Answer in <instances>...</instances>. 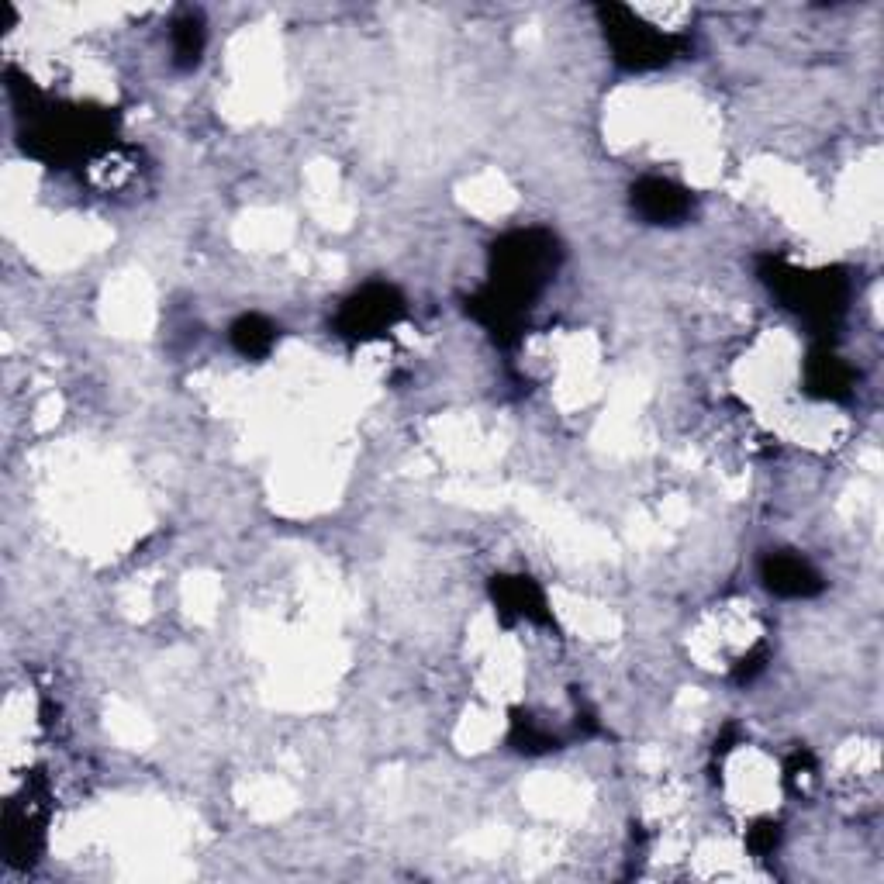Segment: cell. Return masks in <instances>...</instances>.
<instances>
[{
  "instance_id": "obj_1",
  "label": "cell",
  "mask_w": 884,
  "mask_h": 884,
  "mask_svg": "<svg viewBox=\"0 0 884 884\" xmlns=\"http://www.w3.org/2000/svg\"><path fill=\"white\" fill-rule=\"evenodd\" d=\"M636 204L646 218L670 221V218L684 215L688 197H684V190L667 184V180H646V184H639V190H636Z\"/></svg>"
},
{
  "instance_id": "obj_2",
  "label": "cell",
  "mask_w": 884,
  "mask_h": 884,
  "mask_svg": "<svg viewBox=\"0 0 884 884\" xmlns=\"http://www.w3.org/2000/svg\"><path fill=\"white\" fill-rule=\"evenodd\" d=\"M767 584L777 594H809L815 591V574L798 556H777L767 563Z\"/></svg>"
},
{
  "instance_id": "obj_3",
  "label": "cell",
  "mask_w": 884,
  "mask_h": 884,
  "mask_svg": "<svg viewBox=\"0 0 884 884\" xmlns=\"http://www.w3.org/2000/svg\"><path fill=\"white\" fill-rule=\"evenodd\" d=\"M270 339V325H263L259 318H246V322L235 325V342H239L242 353H263Z\"/></svg>"
},
{
  "instance_id": "obj_4",
  "label": "cell",
  "mask_w": 884,
  "mask_h": 884,
  "mask_svg": "<svg viewBox=\"0 0 884 884\" xmlns=\"http://www.w3.org/2000/svg\"><path fill=\"white\" fill-rule=\"evenodd\" d=\"M173 38H177V56L197 59V52H201V25H197L194 18L180 21L177 32H173Z\"/></svg>"
}]
</instances>
